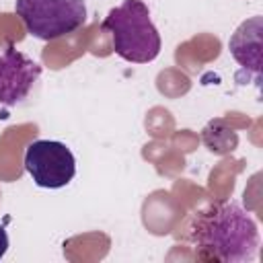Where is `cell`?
<instances>
[{
	"instance_id": "6da1fadb",
	"label": "cell",
	"mask_w": 263,
	"mask_h": 263,
	"mask_svg": "<svg viewBox=\"0 0 263 263\" xmlns=\"http://www.w3.org/2000/svg\"><path fill=\"white\" fill-rule=\"evenodd\" d=\"M189 238L201 259L249 263L259 251L255 218L236 201H212L193 214Z\"/></svg>"
},
{
	"instance_id": "7a4b0ae2",
	"label": "cell",
	"mask_w": 263,
	"mask_h": 263,
	"mask_svg": "<svg viewBox=\"0 0 263 263\" xmlns=\"http://www.w3.org/2000/svg\"><path fill=\"white\" fill-rule=\"evenodd\" d=\"M103 31L111 35L113 51L132 64H148L160 53V33L142 0H123L111 8L103 21Z\"/></svg>"
},
{
	"instance_id": "3957f363",
	"label": "cell",
	"mask_w": 263,
	"mask_h": 263,
	"mask_svg": "<svg viewBox=\"0 0 263 263\" xmlns=\"http://www.w3.org/2000/svg\"><path fill=\"white\" fill-rule=\"evenodd\" d=\"M14 12L29 35L53 41L86 23L84 0H14Z\"/></svg>"
},
{
	"instance_id": "277c9868",
	"label": "cell",
	"mask_w": 263,
	"mask_h": 263,
	"mask_svg": "<svg viewBox=\"0 0 263 263\" xmlns=\"http://www.w3.org/2000/svg\"><path fill=\"white\" fill-rule=\"evenodd\" d=\"M25 171L43 189H62L76 175L72 150L58 140H35L25 150Z\"/></svg>"
},
{
	"instance_id": "5b68a950",
	"label": "cell",
	"mask_w": 263,
	"mask_h": 263,
	"mask_svg": "<svg viewBox=\"0 0 263 263\" xmlns=\"http://www.w3.org/2000/svg\"><path fill=\"white\" fill-rule=\"evenodd\" d=\"M41 76V66L8 43L0 53V105L14 107L31 92Z\"/></svg>"
},
{
	"instance_id": "8992f818",
	"label": "cell",
	"mask_w": 263,
	"mask_h": 263,
	"mask_svg": "<svg viewBox=\"0 0 263 263\" xmlns=\"http://www.w3.org/2000/svg\"><path fill=\"white\" fill-rule=\"evenodd\" d=\"M228 49L242 68L255 74V80L259 84V78H261V16H253L245 21L230 37Z\"/></svg>"
},
{
	"instance_id": "52a82bcc",
	"label": "cell",
	"mask_w": 263,
	"mask_h": 263,
	"mask_svg": "<svg viewBox=\"0 0 263 263\" xmlns=\"http://www.w3.org/2000/svg\"><path fill=\"white\" fill-rule=\"evenodd\" d=\"M6 251H8V234H6L4 226H0V259L6 255Z\"/></svg>"
}]
</instances>
